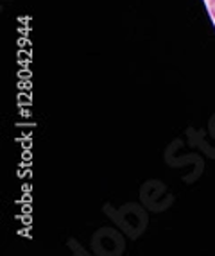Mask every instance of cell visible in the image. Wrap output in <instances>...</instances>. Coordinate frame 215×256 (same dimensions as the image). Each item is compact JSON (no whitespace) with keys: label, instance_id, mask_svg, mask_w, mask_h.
<instances>
[{"label":"cell","instance_id":"obj_1","mask_svg":"<svg viewBox=\"0 0 215 256\" xmlns=\"http://www.w3.org/2000/svg\"><path fill=\"white\" fill-rule=\"evenodd\" d=\"M210 11H212V16L215 18V0H210Z\"/></svg>","mask_w":215,"mask_h":256}]
</instances>
